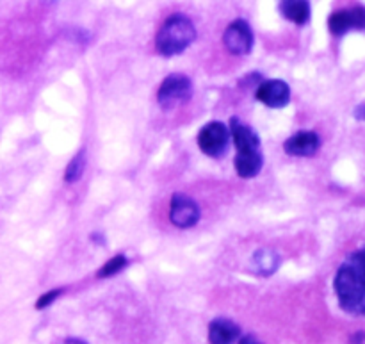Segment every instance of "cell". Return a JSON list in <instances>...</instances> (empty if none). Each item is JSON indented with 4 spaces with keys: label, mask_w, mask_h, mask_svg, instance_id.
Segmentation results:
<instances>
[{
    "label": "cell",
    "mask_w": 365,
    "mask_h": 344,
    "mask_svg": "<svg viewBox=\"0 0 365 344\" xmlns=\"http://www.w3.org/2000/svg\"><path fill=\"white\" fill-rule=\"evenodd\" d=\"M364 252L348 256L346 263L335 275V293L339 305L344 313L362 316L365 313V282H364Z\"/></svg>",
    "instance_id": "obj_1"
},
{
    "label": "cell",
    "mask_w": 365,
    "mask_h": 344,
    "mask_svg": "<svg viewBox=\"0 0 365 344\" xmlns=\"http://www.w3.org/2000/svg\"><path fill=\"white\" fill-rule=\"evenodd\" d=\"M196 39L195 24L185 14H171L155 36L157 52L164 57H173L184 52Z\"/></svg>",
    "instance_id": "obj_2"
},
{
    "label": "cell",
    "mask_w": 365,
    "mask_h": 344,
    "mask_svg": "<svg viewBox=\"0 0 365 344\" xmlns=\"http://www.w3.org/2000/svg\"><path fill=\"white\" fill-rule=\"evenodd\" d=\"M192 96V82L187 75L173 74L168 75L159 86L157 102L164 111H171L175 107L187 103Z\"/></svg>",
    "instance_id": "obj_3"
},
{
    "label": "cell",
    "mask_w": 365,
    "mask_h": 344,
    "mask_svg": "<svg viewBox=\"0 0 365 344\" xmlns=\"http://www.w3.org/2000/svg\"><path fill=\"white\" fill-rule=\"evenodd\" d=\"M228 141H230V131L221 121H210V123L203 125L198 134L200 150L214 159L227 153Z\"/></svg>",
    "instance_id": "obj_4"
},
{
    "label": "cell",
    "mask_w": 365,
    "mask_h": 344,
    "mask_svg": "<svg viewBox=\"0 0 365 344\" xmlns=\"http://www.w3.org/2000/svg\"><path fill=\"white\" fill-rule=\"evenodd\" d=\"M200 206L184 193H175L170 203V221L177 228H191L200 221Z\"/></svg>",
    "instance_id": "obj_5"
},
{
    "label": "cell",
    "mask_w": 365,
    "mask_h": 344,
    "mask_svg": "<svg viewBox=\"0 0 365 344\" xmlns=\"http://www.w3.org/2000/svg\"><path fill=\"white\" fill-rule=\"evenodd\" d=\"M223 45L234 56H248L253 49V31L248 21H232L223 34Z\"/></svg>",
    "instance_id": "obj_6"
},
{
    "label": "cell",
    "mask_w": 365,
    "mask_h": 344,
    "mask_svg": "<svg viewBox=\"0 0 365 344\" xmlns=\"http://www.w3.org/2000/svg\"><path fill=\"white\" fill-rule=\"evenodd\" d=\"M257 100L271 109H282L291 102V88L285 81L280 79H271V81H262L257 88Z\"/></svg>",
    "instance_id": "obj_7"
},
{
    "label": "cell",
    "mask_w": 365,
    "mask_h": 344,
    "mask_svg": "<svg viewBox=\"0 0 365 344\" xmlns=\"http://www.w3.org/2000/svg\"><path fill=\"white\" fill-rule=\"evenodd\" d=\"M365 27V9L362 6H356L353 9L335 11L328 18V29L334 36H344L351 29L362 31Z\"/></svg>",
    "instance_id": "obj_8"
},
{
    "label": "cell",
    "mask_w": 365,
    "mask_h": 344,
    "mask_svg": "<svg viewBox=\"0 0 365 344\" xmlns=\"http://www.w3.org/2000/svg\"><path fill=\"white\" fill-rule=\"evenodd\" d=\"M321 146V139L316 132H298V134L291 136L287 141L284 143V150L287 156L292 157H312L317 153Z\"/></svg>",
    "instance_id": "obj_9"
},
{
    "label": "cell",
    "mask_w": 365,
    "mask_h": 344,
    "mask_svg": "<svg viewBox=\"0 0 365 344\" xmlns=\"http://www.w3.org/2000/svg\"><path fill=\"white\" fill-rule=\"evenodd\" d=\"M230 131L232 139H234V145L237 148V152H252V150H260V139L257 136V132L252 127L242 123L237 118H232L230 120Z\"/></svg>",
    "instance_id": "obj_10"
},
{
    "label": "cell",
    "mask_w": 365,
    "mask_h": 344,
    "mask_svg": "<svg viewBox=\"0 0 365 344\" xmlns=\"http://www.w3.org/2000/svg\"><path fill=\"white\" fill-rule=\"evenodd\" d=\"M264 157L260 150H252V152H237L234 159L235 173L241 178H253L262 171Z\"/></svg>",
    "instance_id": "obj_11"
},
{
    "label": "cell",
    "mask_w": 365,
    "mask_h": 344,
    "mask_svg": "<svg viewBox=\"0 0 365 344\" xmlns=\"http://www.w3.org/2000/svg\"><path fill=\"white\" fill-rule=\"evenodd\" d=\"M241 338V328L227 318H216L209 325V341L214 344L235 343Z\"/></svg>",
    "instance_id": "obj_12"
},
{
    "label": "cell",
    "mask_w": 365,
    "mask_h": 344,
    "mask_svg": "<svg viewBox=\"0 0 365 344\" xmlns=\"http://www.w3.org/2000/svg\"><path fill=\"white\" fill-rule=\"evenodd\" d=\"M282 16L296 25H305L310 20L309 0H280L278 4Z\"/></svg>",
    "instance_id": "obj_13"
},
{
    "label": "cell",
    "mask_w": 365,
    "mask_h": 344,
    "mask_svg": "<svg viewBox=\"0 0 365 344\" xmlns=\"http://www.w3.org/2000/svg\"><path fill=\"white\" fill-rule=\"evenodd\" d=\"M280 266V257L271 248H262L253 256V270L262 277H269Z\"/></svg>",
    "instance_id": "obj_14"
},
{
    "label": "cell",
    "mask_w": 365,
    "mask_h": 344,
    "mask_svg": "<svg viewBox=\"0 0 365 344\" xmlns=\"http://www.w3.org/2000/svg\"><path fill=\"white\" fill-rule=\"evenodd\" d=\"M84 168H86V150H78L75 153L73 159L68 163L66 170H64V182L68 184H75L77 181H81L82 173H84Z\"/></svg>",
    "instance_id": "obj_15"
},
{
    "label": "cell",
    "mask_w": 365,
    "mask_h": 344,
    "mask_svg": "<svg viewBox=\"0 0 365 344\" xmlns=\"http://www.w3.org/2000/svg\"><path fill=\"white\" fill-rule=\"evenodd\" d=\"M127 264H128L127 257H125L123 253H118V256H114L109 263H106L102 268H100L98 273H96V277L98 278L114 277V275H118L120 271H123L125 268H127Z\"/></svg>",
    "instance_id": "obj_16"
},
{
    "label": "cell",
    "mask_w": 365,
    "mask_h": 344,
    "mask_svg": "<svg viewBox=\"0 0 365 344\" xmlns=\"http://www.w3.org/2000/svg\"><path fill=\"white\" fill-rule=\"evenodd\" d=\"M64 293V289H52V291H48V293H45V295H41L38 298V302H36V309L38 310H43V309H46V307L48 305H52L53 302H56L57 298H59L61 295H63Z\"/></svg>",
    "instance_id": "obj_17"
},
{
    "label": "cell",
    "mask_w": 365,
    "mask_h": 344,
    "mask_svg": "<svg viewBox=\"0 0 365 344\" xmlns=\"http://www.w3.org/2000/svg\"><path fill=\"white\" fill-rule=\"evenodd\" d=\"M364 103H360L359 106V109H356V118H359V120H364Z\"/></svg>",
    "instance_id": "obj_18"
}]
</instances>
